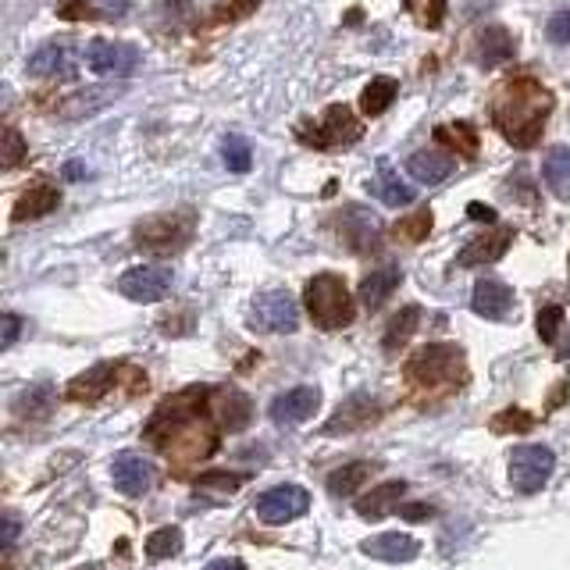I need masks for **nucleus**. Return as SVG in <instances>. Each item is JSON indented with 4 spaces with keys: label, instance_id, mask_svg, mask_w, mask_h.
<instances>
[{
    "label": "nucleus",
    "instance_id": "nucleus-1",
    "mask_svg": "<svg viewBox=\"0 0 570 570\" xmlns=\"http://www.w3.org/2000/svg\"><path fill=\"white\" fill-rule=\"evenodd\" d=\"M553 93L535 79H510L492 100V118L513 147H535L546 132Z\"/></svg>",
    "mask_w": 570,
    "mask_h": 570
},
{
    "label": "nucleus",
    "instance_id": "nucleus-2",
    "mask_svg": "<svg viewBox=\"0 0 570 570\" xmlns=\"http://www.w3.org/2000/svg\"><path fill=\"white\" fill-rule=\"evenodd\" d=\"M303 303H307L314 325L321 328H342L353 321V293L332 271L310 278L307 289H303Z\"/></svg>",
    "mask_w": 570,
    "mask_h": 570
},
{
    "label": "nucleus",
    "instance_id": "nucleus-3",
    "mask_svg": "<svg viewBox=\"0 0 570 570\" xmlns=\"http://www.w3.org/2000/svg\"><path fill=\"white\" fill-rule=\"evenodd\" d=\"M407 375L417 385H442V382H460L464 375V350L449 346V342H428L410 357Z\"/></svg>",
    "mask_w": 570,
    "mask_h": 570
},
{
    "label": "nucleus",
    "instance_id": "nucleus-4",
    "mask_svg": "<svg viewBox=\"0 0 570 570\" xmlns=\"http://www.w3.org/2000/svg\"><path fill=\"white\" fill-rule=\"evenodd\" d=\"M556 471V453L549 446H517L510 453V485L513 492H521V496H535L549 485Z\"/></svg>",
    "mask_w": 570,
    "mask_h": 570
},
{
    "label": "nucleus",
    "instance_id": "nucleus-5",
    "mask_svg": "<svg viewBox=\"0 0 570 570\" xmlns=\"http://www.w3.org/2000/svg\"><path fill=\"white\" fill-rule=\"evenodd\" d=\"M250 328L253 332H275V335L296 332L300 328V307L282 289H264V293H257V300L250 307Z\"/></svg>",
    "mask_w": 570,
    "mask_h": 570
},
{
    "label": "nucleus",
    "instance_id": "nucleus-6",
    "mask_svg": "<svg viewBox=\"0 0 570 570\" xmlns=\"http://www.w3.org/2000/svg\"><path fill=\"white\" fill-rule=\"evenodd\" d=\"M189 232H193V214H154V218L139 221L136 246L150 253H171L186 246Z\"/></svg>",
    "mask_w": 570,
    "mask_h": 570
},
{
    "label": "nucleus",
    "instance_id": "nucleus-7",
    "mask_svg": "<svg viewBox=\"0 0 570 570\" xmlns=\"http://www.w3.org/2000/svg\"><path fill=\"white\" fill-rule=\"evenodd\" d=\"M360 132H364V125L353 118L350 107L332 104L325 111V118H321L310 132H300V136L307 139V147L328 150V147H350V143H357L360 139Z\"/></svg>",
    "mask_w": 570,
    "mask_h": 570
},
{
    "label": "nucleus",
    "instance_id": "nucleus-8",
    "mask_svg": "<svg viewBox=\"0 0 570 570\" xmlns=\"http://www.w3.org/2000/svg\"><path fill=\"white\" fill-rule=\"evenodd\" d=\"M171 282H175L171 268H161V264H139V268L125 271V275L118 278V293L132 303H157L168 296Z\"/></svg>",
    "mask_w": 570,
    "mask_h": 570
},
{
    "label": "nucleus",
    "instance_id": "nucleus-9",
    "mask_svg": "<svg viewBox=\"0 0 570 570\" xmlns=\"http://www.w3.org/2000/svg\"><path fill=\"white\" fill-rule=\"evenodd\" d=\"M257 517L264 524H285V521H296L303 513L310 510V492L303 485H275V489L261 492L257 499Z\"/></svg>",
    "mask_w": 570,
    "mask_h": 570
},
{
    "label": "nucleus",
    "instance_id": "nucleus-10",
    "mask_svg": "<svg viewBox=\"0 0 570 570\" xmlns=\"http://www.w3.org/2000/svg\"><path fill=\"white\" fill-rule=\"evenodd\" d=\"M86 65H90V72L107 75V79H125V75L136 72L139 54H136V47H129V43L93 40L90 47H86Z\"/></svg>",
    "mask_w": 570,
    "mask_h": 570
},
{
    "label": "nucleus",
    "instance_id": "nucleus-11",
    "mask_svg": "<svg viewBox=\"0 0 570 570\" xmlns=\"http://www.w3.org/2000/svg\"><path fill=\"white\" fill-rule=\"evenodd\" d=\"M318 407H321L318 385H296V389L275 396V403H271V421H275L278 428H293V424L310 421V417L318 414Z\"/></svg>",
    "mask_w": 570,
    "mask_h": 570
},
{
    "label": "nucleus",
    "instance_id": "nucleus-12",
    "mask_svg": "<svg viewBox=\"0 0 570 570\" xmlns=\"http://www.w3.org/2000/svg\"><path fill=\"white\" fill-rule=\"evenodd\" d=\"M111 478H114V489L122 492V496L139 499L154 489V464L139 453H118L111 464Z\"/></svg>",
    "mask_w": 570,
    "mask_h": 570
},
{
    "label": "nucleus",
    "instance_id": "nucleus-13",
    "mask_svg": "<svg viewBox=\"0 0 570 570\" xmlns=\"http://www.w3.org/2000/svg\"><path fill=\"white\" fill-rule=\"evenodd\" d=\"M513 243L510 228H496V232H485V236H474L464 250L456 253V264L460 268H478V264H496L499 257H506Z\"/></svg>",
    "mask_w": 570,
    "mask_h": 570
},
{
    "label": "nucleus",
    "instance_id": "nucleus-14",
    "mask_svg": "<svg viewBox=\"0 0 570 570\" xmlns=\"http://www.w3.org/2000/svg\"><path fill=\"white\" fill-rule=\"evenodd\" d=\"M513 307V289L499 278H481L474 285V296H471V310L478 318L485 321H503Z\"/></svg>",
    "mask_w": 570,
    "mask_h": 570
},
{
    "label": "nucleus",
    "instance_id": "nucleus-15",
    "mask_svg": "<svg viewBox=\"0 0 570 570\" xmlns=\"http://www.w3.org/2000/svg\"><path fill=\"white\" fill-rule=\"evenodd\" d=\"M204 396H207V389H186V392H179L175 399H164L161 410H157V417L150 421V435L161 432V424L168 428V432H179L189 417H196V410H200Z\"/></svg>",
    "mask_w": 570,
    "mask_h": 570
},
{
    "label": "nucleus",
    "instance_id": "nucleus-16",
    "mask_svg": "<svg viewBox=\"0 0 570 570\" xmlns=\"http://www.w3.org/2000/svg\"><path fill=\"white\" fill-rule=\"evenodd\" d=\"M360 549H364V556H371V560L410 563V560H417V553H421V542L410 535H399V531H385V535L367 538Z\"/></svg>",
    "mask_w": 570,
    "mask_h": 570
},
{
    "label": "nucleus",
    "instance_id": "nucleus-17",
    "mask_svg": "<svg viewBox=\"0 0 570 570\" xmlns=\"http://www.w3.org/2000/svg\"><path fill=\"white\" fill-rule=\"evenodd\" d=\"M378 236H382V225H378L375 214L364 211V207H346V214H342V239H346L353 250L360 253L375 250Z\"/></svg>",
    "mask_w": 570,
    "mask_h": 570
},
{
    "label": "nucleus",
    "instance_id": "nucleus-18",
    "mask_svg": "<svg viewBox=\"0 0 570 570\" xmlns=\"http://www.w3.org/2000/svg\"><path fill=\"white\" fill-rule=\"evenodd\" d=\"M453 168H456L453 157H446L435 147L417 150V154H410V161H407L410 179H417L421 186H439V182H446L449 175H453Z\"/></svg>",
    "mask_w": 570,
    "mask_h": 570
},
{
    "label": "nucleus",
    "instance_id": "nucleus-19",
    "mask_svg": "<svg viewBox=\"0 0 570 570\" xmlns=\"http://www.w3.org/2000/svg\"><path fill=\"white\" fill-rule=\"evenodd\" d=\"M399 282H403V271H399V264H378V268L371 271L364 282H360V300H364V307L378 310L392 293H396Z\"/></svg>",
    "mask_w": 570,
    "mask_h": 570
},
{
    "label": "nucleus",
    "instance_id": "nucleus-20",
    "mask_svg": "<svg viewBox=\"0 0 570 570\" xmlns=\"http://www.w3.org/2000/svg\"><path fill=\"white\" fill-rule=\"evenodd\" d=\"M403 492H407V481H382L378 489H371L367 496H360L353 506H357L360 517H367V521H378V517H385V513L399 510V499H403Z\"/></svg>",
    "mask_w": 570,
    "mask_h": 570
},
{
    "label": "nucleus",
    "instance_id": "nucleus-21",
    "mask_svg": "<svg viewBox=\"0 0 570 570\" xmlns=\"http://www.w3.org/2000/svg\"><path fill=\"white\" fill-rule=\"evenodd\" d=\"M111 385H114V367L97 364V367H90V371H82L79 378H72L68 399H75V403H97V399L107 396Z\"/></svg>",
    "mask_w": 570,
    "mask_h": 570
},
{
    "label": "nucleus",
    "instance_id": "nucleus-22",
    "mask_svg": "<svg viewBox=\"0 0 570 570\" xmlns=\"http://www.w3.org/2000/svg\"><path fill=\"white\" fill-rule=\"evenodd\" d=\"M371 193L382 200V204H389V207H407V204H414V186H407V182L399 179V171L392 168V164H378V175H375V182H371Z\"/></svg>",
    "mask_w": 570,
    "mask_h": 570
},
{
    "label": "nucleus",
    "instance_id": "nucleus-23",
    "mask_svg": "<svg viewBox=\"0 0 570 570\" xmlns=\"http://www.w3.org/2000/svg\"><path fill=\"white\" fill-rule=\"evenodd\" d=\"M542 179H546L549 193L563 204H570V147H549L546 161H542Z\"/></svg>",
    "mask_w": 570,
    "mask_h": 570
},
{
    "label": "nucleus",
    "instance_id": "nucleus-24",
    "mask_svg": "<svg viewBox=\"0 0 570 570\" xmlns=\"http://www.w3.org/2000/svg\"><path fill=\"white\" fill-rule=\"evenodd\" d=\"M68 54H72V47H68L65 40L43 43V47L25 61V72L33 75V79H54V75L68 72Z\"/></svg>",
    "mask_w": 570,
    "mask_h": 570
},
{
    "label": "nucleus",
    "instance_id": "nucleus-25",
    "mask_svg": "<svg viewBox=\"0 0 570 570\" xmlns=\"http://www.w3.org/2000/svg\"><path fill=\"white\" fill-rule=\"evenodd\" d=\"M218 421H221V428L225 432H243L246 424H250V417H253V407H250V396L246 392H239V389H221V399H218Z\"/></svg>",
    "mask_w": 570,
    "mask_h": 570
},
{
    "label": "nucleus",
    "instance_id": "nucleus-26",
    "mask_svg": "<svg viewBox=\"0 0 570 570\" xmlns=\"http://www.w3.org/2000/svg\"><path fill=\"white\" fill-rule=\"evenodd\" d=\"M57 204H61V196H57L54 186H33V189H25V193L18 196V204H15V211H11V218H15V221L47 218Z\"/></svg>",
    "mask_w": 570,
    "mask_h": 570
},
{
    "label": "nucleus",
    "instance_id": "nucleus-27",
    "mask_svg": "<svg viewBox=\"0 0 570 570\" xmlns=\"http://www.w3.org/2000/svg\"><path fill=\"white\" fill-rule=\"evenodd\" d=\"M513 57V36L506 33L503 25H489V29H481L478 36V61L481 68H496L503 61Z\"/></svg>",
    "mask_w": 570,
    "mask_h": 570
},
{
    "label": "nucleus",
    "instance_id": "nucleus-28",
    "mask_svg": "<svg viewBox=\"0 0 570 570\" xmlns=\"http://www.w3.org/2000/svg\"><path fill=\"white\" fill-rule=\"evenodd\" d=\"M371 467L375 464H367V460H353V464H342L339 471L328 474V492L339 499L353 496V492L364 489V481L371 478Z\"/></svg>",
    "mask_w": 570,
    "mask_h": 570
},
{
    "label": "nucleus",
    "instance_id": "nucleus-29",
    "mask_svg": "<svg viewBox=\"0 0 570 570\" xmlns=\"http://www.w3.org/2000/svg\"><path fill=\"white\" fill-rule=\"evenodd\" d=\"M396 93H399V82L389 79V75H378V79L367 82L364 93H360V111L371 114V118H378V114H385L392 107Z\"/></svg>",
    "mask_w": 570,
    "mask_h": 570
},
{
    "label": "nucleus",
    "instance_id": "nucleus-30",
    "mask_svg": "<svg viewBox=\"0 0 570 570\" xmlns=\"http://www.w3.org/2000/svg\"><path fill=\"white\" fill-rule=\"evenodd\" d=\"M417 325H421V307L410 303V307H403L396 318L389 321V328H385V335H382V346L385 350H399V346L417 332Z\"/></svg>",
    "mask_w": 570,
    "mask_h": 570
},
{
    "label": "nucleus",
    "instance_id": "nucleus-31",
    "mask_svg": "<svg viewBox=\"0 0 570 570\" xmlns=\"http://www.w3.org/2000/svg\"><path fill=\"white\" fill-rule=\"evenodd\" d=\"M364 399H367V396H353L350 403H346V407H342L339 414H335L332 421H328V428H325V432H328V435H335V432H339V428H342V432H353V428H360V424L375 421V414H378V410H371V407H375V403H371V407H364V410H360V403H364Z\"/></svg>",
    "mask_w": 570,
    "mask_h": 570
},
{
    "label": "nucleus",
    "instance_id": "nucleus-32",
    "mask_svg": "<svg viewBox=\"0 0 570 570\" xmlns=\"http://www.w3.org/2000/svg\"><path fill=\"white\" fill-rule=\"evenodd\" d=\"M54 407V385L40 382L18 396V417H47Z\"/></svg>",
    "mask_w": 570,
    "mask_h": 570
},
{
    "label": "nucleus",
    "instance_id": "nucleus-33",
    "mask_svg": "<svg viewBox=\"0 0 570 570\" xmlns=\"http://www.w3.org/2000/svg\"><path fill=\"white\" fill-rule=\"evenodd\" d=\"M435 139H439V143H446V139H449V147H456L464 157H474V154H478V132H474L467 122L439 125V129H435Z\"/></svg>",
    "mask_w": 570,
    "mask_h": 570
},
{
    "label": "nucleus",
    "instance_id": "nucleus-34",
    "mask_svg": "<svg viewBox=\"0 0 570 570\" xmlns=\"http://www.w3.org/2000/svg\"><path fill=\"white\" fill-rule=\"evenodd\" d=\"M221 161H225L228 171H236V175H246L253 164V150L250 143H246L243 136H225V143H221Z\"/></svg>",
    "mask_w": 570,
    "mask_h": 570
},
{
    "label": "nucleus",
    "instance_id": "nucleus-35",
    "mask_svg": "<svg viewBox=\"0 0 570 570\" xmlns=\"http://www.w3.org/2000/svg\"><path fill=\"white\" fill-rule=\"evenodd\" d=\"M182 553V531L179 528H157L154 535L147 538V556L150 560H168V556Z\"/></svg>",
    "mask_w": 570,
    "mask_h": 570
},
{
    "label": "nucleus",
    "instance_id": "nucleus-36",
    "mask_svg": "<svg viewBox=\"0 0 570 570\" xmlns=\"http://www.w3.org/2000/svg\"><path fill=\"white\" fill-rule=\"evenodd\" d=\"M407 8L424 29H439L442 18H446V4H442V0H410Z\"/></svg>",
    "mask_w": 570,
    "mask_h": 570
},
{
    "label": "nucleus",
    "instance_id": "nucleus-37",
    "mask_svg": "<svg viewBox=\"0 0 570 570\" xmlns=\"http://www.w3.org/2000/svg\"><path fill=\"white\" fill-rule=\"evenodd\" d=\"M428 232H432V211H417L396 225V236H403L407 243H421Z\"/></svg>",
    "mask_w": 570,
    "mask_h": 570
},
{
    "label": "nucleus",
    "instance_id": "nucleus-38",
    "mask_svg": "<svg viewBox=\"0 0 570 570\" xmlns=\"http://www.w3.org/2000/svg\"><path fill=\"white\" fill-rule=\"evenodd\" d=\"M246 481V474H232V471H207V474H200L196 478V489H204V492H211V489H221V492H236L239 485Z\"/></svg>",
    "mask_w": 570,
    "mask_h": 570
},
{
    "label": "nucleus",
    "instance_id": "nucleus-39",
    "mask_svg": "<svg viewBox=\"0 0 570 570\" xmlns=\"http://www.w3.org/2000/svg\"><path fill=\"white\" fill-rule=\"evenodd\" d=\"M538 335H542V342H556V335H560L563 328V307H556V303H549V307L538 310Z\"/></svg>",
    "mask_w": 570,
    "mask_h": 570
},
{
    "label": "nucleus",
    "instance_id": "nucleus-40",
    "mask_svg": "<svg viewBox=\"0 0 570 570\" xmlns=\"http://www.w3.org/2000/svg\"><path fill=\"white\" fill-rule=\"evenodd\" d=\"M0 147H4V154H0V164H4V168H15V164H22V157H25V139H22V132L18 129H4V143H0Z\"/></svg>",
    "mask_w": 570,
    "mask_h": 570
},
{
    "label": "nucleus",
    "instance_id": "nucleus-41",
    "mask_svg": "<svg viewBox=\"0 0 570 570\" xmlns=\"http://www.w3.org/2000/svg\"><path fill=\"white\" fill-rule=\"evenodd\" d=\"M546 36L553 43H560V47H567V43H570V8L556 11V15L549 18V22H546Z\"/></svg>",
    "mask_w": 570,
    "mask_h": 570
},
{
    "label": "nucleus",
    "instance_id": "nucleus-42",
    "mask_svg": "<svg viewBox=\"0 0 570 570\" xmlns=\"http://www.w3.org/2000/svg\"><path fill=\"white\" fill-rule=\"evenodd\" d=\"M492 428H496L499 435L510 432V428H513V432H517V428L524 432V428H531V414H524V410H503V414L492 421Z\"/></svg>",
    "mask_w": 570,
    "mask_h": 570
},
{
    "label": "nucleus",
    "instance_id": "nucleus-43",
    "mask_svg": "<svg viewBox=\"0 0 570 570\" xmlns=\"http://www.w3.org/2000/svg\"><path fill=\"white\" fill-rule=\"evenodd\" d=\"M0 350H11L15 346V339H18V332H22V318H15V314H4L0 318Z\"/></svg>",
    "mask_w": 570,
    "mask_h": 570
},
{
    "label": "nucleus",
    "instance_id": "nucleus-44",
    "mask_svg": "<svg viewBox=\"0 0 570 570\" xmlns=\"http://www.w3.org/2000/svg\"><path fill=\"white\" fill-rule=\"evenodd\" d=\"M399 517H403V521H428V517H435V506H428V503L399 506Z\"/></svg>",
    "mask_w": 570,
    "mask_h": 570
},
{
    "label": "nucleus",
    "instance_id": "nucleus-45",
    "mask_svg": "<svg viewBox=\"0 0 570 570\" xmlns=\"http://www.w3.org/2000/svg\"><path fill=\"white\" fill-rule=\"evenodd\" d=\"M257 8H261V0H239V4H232V8H221L218 18H228V22H232V18H246Z\"/></svg>",
    "mask_w": 570,
    "mask_h": 570
},
{
    "label": "nucleus",
    "instance_id": "nucleus-46",
    "mask_svg": "<svg viewBox=\"0 0 570 570\" xmlns=\"http://www.w3.org/2000/svg\"><path fill=\"white\" fill-rule=\"evenodd\" d=\"M61 18H97V11H93V4L79 0V4H72V8H61Z\"/></svg>",
    "mask_w": 570,
    "mask_h": 570
},
{
    "label": "nucleus",
    "instance_id": "nucleus-47",
    "mask_svg": "<svg viewBox=\"0 0 570 570\" xmlns=\"http://www.w3.org/2000/svg\"><path fill=\"white\" fill-rule=\"evenodd\" d=\"M15 538H18V517L15 513H4V549L15 546Z\"/></svg>",
    "mask_w": 570,
    "mask_h": 570
},
{
    "label": "nucleus",
    "instance_id": "nucleus-48",
    "mask_svg": "<svg viewBox=\"0 0 570 570\" xmlns=\"http://www.w3.org/2000/svg\"><path fill=\"white\" fill-rule=\"evenodd\" d=\"M86 175H90V171H86V164H82V161H68L65 164V179L68 182H79V179H86Z\"/></svg>",
    "mask_w": 570,
    "mask_h": 570
},
{
    "label": "nucleus",
    "instance_id": "nucleus-49",
    "mask_svg": "<svg viewBox=\"0 0 570 570\" xmlns=\"http://www.w3.org/2000/svg\"><path fill=\"white\" fill-rule=\"evenodd\" d=\"M204 570H246L243 560H232V556H225V560H211Z\"/></svg>",
    "mask_w": 570,
    "mask_h": 570
},
{
    "label": "nucleus",
    "instance_id": "nucleus-50",
    "mask_svg": "<svg viewBox=\"0 0 570 570\" xmlns=\"http://www.w3.org/2000/svg\"><path fill=\"white\" fill-rule=\"evenodd\" d=\"M471 218H478V221H496V211L492 207H485V204H471Z\"/></svg>",
    "mask_w": 570,
    "mask_h": 570
},
{
    "label": "nucleus",
    "instance_id": "nucleus-51",
    "mask_svg": "<svg viewBox=\"0 0 570 570\" xmlns=\"http://www.w3.org/2000/svg\"><path fill=\"white\" fill-rule=\"evenodd\" d=\"M560 360H570V332H567V339H563V350H560Z\"/></svg>",
    "mask_w": 570,
    "mask_h": 570
},
{
    "label": "nucleus",
    "instance_id": "nucleus-52",
    "mask_svg": "<svg viewBox=\"0 0 570 570\" xmlns=\"http://www.w3.org/2000/svg\"><path fill=\"white\" fill-rule=\"evenodd\" d=\"M79 570H100L97 563H86V567H79Z\"/></svg>",
    "mask_w": 570,
    "mask_h": 570
}]
</instances>
